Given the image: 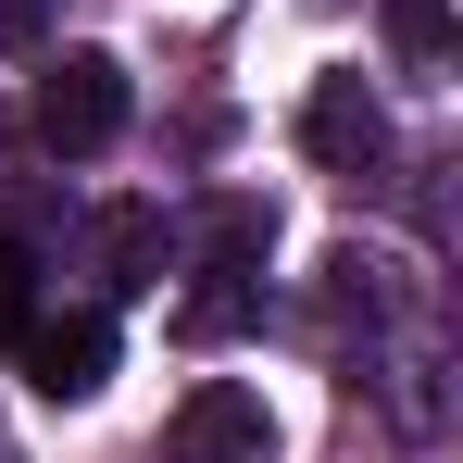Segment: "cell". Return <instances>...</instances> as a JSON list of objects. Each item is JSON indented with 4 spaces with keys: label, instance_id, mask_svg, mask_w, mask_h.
Masks as SVG:
<instances>
[{
    "label": "cell",
    "instance_id": "cell-7",
    "mask_svg": "<svg viewBox=\"0 0 463 463\" xmlns=\"http://www.w3.org/2000/svg\"><path fill=\"white\" fill-rule=\"evenodd\" d=\"M388 51L401 63H439L451 51V0H388Z\"/></svg>",
    "mask_w": 463,
    "mask_h": 463
},
{
    "label": "cell",
    "instance_id": "cell-6",
    "mask_svg": "<svg viewBox=\"0 0 463 463\" xmlns=\"http://www.w3.org/2000/svg\"><path fill=\"white\" fill-rule=\"evenodd\" d=\"M263 250H276V213H263V201H213V263H226V276H250Z\"/></svg>",
    "mask_w": 463,
    "mask_h": 463
},
{
    "label": "cell",
    "instance_id": "cell-10",
    "mask_svg": "<svg viewBox=\"0 0 463 463\" xmlns=\"http://www.w3.org/2000/svg\"><path fill=\"white\" fill-rule=\"evenodd\" d=\"M0 51H51V0H0Z\"/></svg>",
    "mask_w": 463,
    "mask_h": 463
},
{
    "label": "cell",
    "instance_id": "cell-2",
    "mask_svg": "<svg viewBox=\"0 0 463 463\" xmlns=\"http://www.w3.org/2000/svg\"><path fill=\"white\" fill-rule=\"evenodd\" d=\"M163 451H175V463H276V413H263V388L213 376V388H188V401H175Z\"/></svg>",
    "mask_w": 463,
    "mask_h": 463
},
{
    "label": "cell",
    "instance_id": "cell-1",
    "mask_svg": "<svg viewBox=\"0 0 463 463\" xmlns=\"http://www.w3.org/2000/svg\"><path fill=\"white\" fill-rule=\"evenodd\" d=\"M38 138L63 163L113 151V138H126V63H113V51H63V63L38 76Z\"/></svg>",
    "mask_w": 463,
    "mask_h": 463
},
{
    "label": "cell",
    "instance_id": "cell-8",
    "mask_svg": "<svg viewBox=\"0 0 463 463\" xmlns=\"http://www.w3.org/2000/svg\"><path fill=\"white\" fill-rule=\"evenodd\" d=\"M25 326H38V250H25V238H0V351H13Z\"/></svg>",
    "mask_w": 463,
    "mask_h": 463
},
{
    "label": "cell",
    "instance_id": "cell-5",
    "mask_svg": "<svg viewBox=\"0 0 463 463\" xmlns=\"http://www.w3.org/2000/svg\"><path fill=\"white\" fill-rule=\"evenodd\" d=\"M100 276H113L126 301L163 288V213H151V201H113V213H100Z\"/></svg>",
    "mask_w": 463,
    "mask_h": 463
},
{
    "label": "cell",
    "instance_id": "cell-9",
    "mask_svg": "<svg viewBox=\"0 0 463 463\" xmlns=\"http://www.w3.org/2000/svg\"><path fill=\"white\" fill-rule=\"evenodd\" d=\"M226 326H250V276L213 263V288H188V338H226Z\"/></svg>",
    "mask_w": 463,
    "mask_h": 463
},
{
    "label": "cell",
    "instance_id": "cell-11",
    "mask_svg": "<svg viewBox=\"0 0 463 463\" xmlns=\"http://www.w3.org/2000/svg\"><path fill=\"white\" fill-rule=\"evenodd\" d=\"M0 138H13V126H0Z\"/></svg>",
    "mask_w": 463,
    "mask_h": 463
},
{
    "label": "cell",
    "instance_id": "cell-4",
    "mask_svg": "<svg viewBox=\"0 0 463 463\" xmlns=\"http://www.w3.org/2000/svg\"><path fill=\"white\" fill-rule=\"evenodd\" d=\"M13 351H25V388H38V401H100V376H113V313H63V326H25Z\"/></svg>",
    "mask_w": 463,
    "mask_h": 463
},
{
    "label": "cell",
    "instance_id": "cell-12",
    "mask_svg": "<svg viewBox=\"0 0 463 463\" xmlns=\"http://www.w3.org/2000/svg\"><path fill=\"white\" fill-rule=\"evenodd\" d=\"M0 463H13V451H0Z\"/></svg>",
    "mask_w": 463,
    "mask_h": 463
},
{
    "label": "cell",
    "instance_id": "cell-3",
    "mask_svg": "<svg viewBox=\"0 0 463 463\" xmlns=\"http://www.w3.org/2000/svg\"><path fill=\"white\" fill-rule=\"evenodd\" d=\"M301 151L326 163V175H376L388 163V100L364 76H313V100H301Z\"/></svg>",
    "mask_w": 463,
    "mask_h": 463
}]
</instances>
